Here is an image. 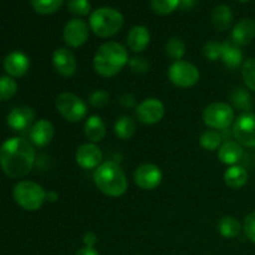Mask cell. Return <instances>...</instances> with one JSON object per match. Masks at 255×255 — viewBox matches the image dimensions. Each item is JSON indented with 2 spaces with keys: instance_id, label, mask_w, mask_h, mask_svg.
<instances>
[{
  "instance_id": "cell-1",
  "label": "cell",
  "mask_w": 255,
  "mask_h": 255,
  "mask_svg": "<svg viewBox=\"0 0 255 255\" xmlns=\"http://www.w3.org/2000/svg\"><path fill=\"white\" fill-rule=\"evenodd\" d=\"M35 163L34 144L22 137L6 139L0 147V167L10 178H22Z\"/></svg>"
},
{
  "instance_id": "cell-2",
  "label": "cell",
  "mask_w": 255,
  "mask_h": 255,
  "mask_svg": "<svg viewBox=\"0 0 255 255\" xmlns=\"http://www.w3.org/2000/svg\"><path fill=\"white\" fill-rule=\"evenodd\" d=\"M128 51L117 41H107L97 49L94 56V69L102 77H114L128 64Z\"/></svg>"
},
{
  "instance_id": "cell-3",
  "label": "cell",
  "mask_w": 255,
  "mask_h": 255,
  "mask_svg": "<svg viewBox=\"0 0 255 255\" xmlns=\"http://www.w3.org/2000/svg\"><path fill=\"white\" fill-rule=\"evenodd\" d=\"M94 181L97 188L109 197L124 196L128 188V181L121 167L112 161L100 164L94 172Z\"/></svg>"
},
{
  "instance_id": "cell-4",
  "label": "cell",
  "mask_w": 255,
  "mask_h": 255,
  "mask_svg": "<svg viewBox=\"0 0 255 255\" xmlns=\"http://www.w3.org/2000/svg\"><path fill=\"white\" fill-rule=\"evenodd\" d=\"M124 15L114 7H99L91 12L89 26L96 36L106 39L115 36L124 27Z\"/></svg>"
},
{
  "instance_id": "cell-5",
  "label": "cell",
  "mask_w": 255,
  "mask_h": 255,
  "mask_svg": "<svg viewBox=\"0 0 255 255\" xmlns=\"http://www.w3.org/2000/svg\"><path fill=\"white\" fill-rule=\"evenodd\" d=\"M12 197L22 209L35 212L39 211L46 201V192L36 182L20 181L12 189Z\"/></svg>"
},
{
  "instance_id": "cell-6",
  "label": "cell",
  "mask_w": 255,
  "mask_h": 255,
  "mask_svg": "<svg viewBox=\"0 0 255 255\" xmlns=\"http://www.w3.org/2000/svg\"><path fill=\"white\" fill-rule=\"evenodd\" d=\"M56 109L59 114L69 122H80L86 117L87 104L72 92H62L57 96Z\"/></svg>"
},
{
  "instance_id": "cell-7",
  "label": "cell",
  "mask_w": 255,
  "mask_h": 255,
  "mask_svg": "<svg viewBox=\"0 0 255 255\" xmlns=\"http://www.w3.org/2000/svg\"><path fill=\"white\" fill-rule=\"evenodd\" d=\"M233 121L234 110L226 102H213L203 111V122L212 129H226Z\"/></svg>"
},
{
  "instance_id": "cell-8",
  "label": "cell",
  "mask_w": 255,
  "mask_h": 255,
  "mask_svg": "<svg viewBox=\"0 0 255 255\" xmlns=\"http://www.w3.org/2000/svg\"><path fill=\"white\" fill-rule=\"evenodd\" d=\"M169 81L181 89H189L198 84L201 79L199 70L192 62L179 60L174 61L168 69Z\"/></svg>"
},
{
  "instance_id": "cell-9",
  "label": "cell",
  "mask_w": 255,
  "mask_h": 255,
  "mask_svg": "<svg viewBox=\"0 0 255 255\" xmlns=\"http://www.w3.org/2000/svg\"><path fill=\"white\" fill-rule=\"evenodd\" d=\"M234 138L238 143L246 147H255V114L244 112L234 121Z\"/></svg>"
},
{
  "instance_id": "cell-10",
  "label": "cell",
  "mask_w": 255,
  "mask_h": 255,
  "mask_svg": "<svg viewBox=\"0 0 255 255\" xmlns=\"http://www.w3.org/2000/svg\"><path fill=\"white\" fill-rule=\"evenodd\" d=\"M134 183L143 191H153L162 182V171L153 163H143L138 166L133 174Z\"/></svg>"
},
{
  "instance_id": "cell-11",
  "label": "cell",
  "mask_w": 255,
  "mask_h": 255,
  "mask_svg": "<svg viewBox=\"0 0 255 255\" xmlns=\"http://www.w3.org/2000/svg\"><path fill=\"white\" fill-rule=\"evenodd\" d=\"M164 105L158 99H146L136 107V116L143 125L158 124L164 116Z\"/></svg>"
},
{
  "instance_id": "cell-12",
  "label": "cell",
  "mask_w": 255,
  "mask_h": 255,
  "mask_svg": "<svg viewBox=\"0 0 255 255\" xmlns=\"http://www.w3.org/2000/svg\"><path fill=\"white\" fill-rule=\"evenodd\" d=\"M89 25L82 19H71L66 22L62 31L64 41L70 47H81L89 40Z\"/></svg>"
},
{
  "instance_id": "cell-13",
  "label": "cell",
  "mask_w": 255,
  "mask_h": 255,
  "mask_svg": "<svg viewBox=\"0 0 255 255\" xmlns=\"http://www.w3.org/2000/svg\"><path fill=\"white\" fill-rule=\"evenodd\" d=\"M52 65L62 77L74 76L77 70V61L74 52L67 47H59L52 54Z\"/></svg>"
},
{
  "instance_id": "cell-14",
  "label": "cell",
  "mask_w": 255,
  "mask_h": 255,
  "mask_svg": "<svg viewBox=\"0 0 255 255\" xmlns=\"http://www.w3.org/2000/svg\"><path fill=\"white\" fill-rule=\"evenodd\" d=\"M75 159L81 168L96 169L102 162V151L96 143L87 142L76 149Z\"/></svg>"
},
{
  "instance_id": "cell-15",
  "label": "cell",
  "mask_w": 255,
  "mask_h": 255,
  "mask_svg": "<svg viewBox=\"0 0 255 255\" xmlns=\"http://www.w3.org/2000/svg\"><path fill=\"white\" fill-rule=\"evenodd\" d=\"M35 112L29 106L15 107L14 110L9 112L6 117L7 126L11 129L17 132L25 131L27 128H31L34 125Z\"/></svg>"
},
{
  "instance_id": "cell-16",
  "label": "cell",
  "mask_w": 255,
  "mask_h": 255,
  "mask_svg": "<svg viewBox=\"0 0 255 255\" xmlns=\"http://www.w3.org/2000/svg\"><path fill=\"white\" fill-rule=\"evenodd\" d=\"M4 69L7 76L22 77L30 69V60L24 52L12 51L4 59Z\"/></svg>"
},
{
  "instance_id": "cell-17",
  "label": "cell",
  "mask_w": 255,
  "mask_h": 255,
  "mask_svg": "<svg viewBox=\"0 0 255 255\" xmlns=\"http://www.w3.org/2000/svg\"><path fill=\"white\" fill-rule=\"evenodd\" d=\"M54 125L47 120H39L30 128V142L36 147H45L54 138Z\"/></svg>"
},
{
  "instance_id": "cell-18",
  "label": "cell",
  "mask_w": 255,
  "mask_h": 255,
  "mask_svg": "<svg viewBox=\"0 0 255 255\" xmlns=\"http://www.w3.org/2000/svg\"><path fill=\"white\" fill-rule=\"evenodd\" d=\"M255 37V21L248 17L239 20L232 30L231 39L238 46L251 44Z\"/></svg>"
},
{
  "instance_id": "cell-19",
  "label": "cell",
  "mask_w": 255,
  "mask_h": 255,
  "mask_svg": "<svg viewBox=\"0 0 255 255\" xmlns=\"http://www.w3.org/2000/svg\"><path fill=\"white\" fill-rule=\"evenodd\" d=\"M151 41V32L144 25H134L127 35V45L131 51L142 52L147 49Z\"/></svg>"
},
{
  "instance_id": "cell-20",
  "label": "cell",
  "mask_w": 255,
  "mask_h": 255,
  "mask_svg": "<svg viewBox=\"0 0 255 255\" xmlns=\"http://www.w3.org/2000/svg\"><path fill=\"white\" fill-rule=\"evenodd\" d=\"M221 60L226 65L227 69L236 70L243 62V51L238 45L234 44L233 41H224L222 42V56Z\"/></svg>"
},
{
  "instance_id": "cell-21",
  "label": "cell",
  "mask_w": 255,
  "mask_h": 255,
  "mask_svg": "<svg viewBox=\"0 0 255 255\" xmlns=\"http://www.w3.org/2000/svg\"><path fill=\"white\" fill-rule=\"evenodd\" d=\"M243 147L241 143L234 141H228L222 144L218 149L219 161L227 166H236L243 158Z\"/></svg>"
},
{
  "instance_id": "cell-22",
  "label": "cell",
  "mask_w": 255,
  "mask_h": 255,
  "mask_svg": "<svg viewBox=\"0 0 255 255\" xmlns=\"http://www.w3.org/2000/svg\"><path fill=\"white\" fill-rule=\"evenodd\" d=\"M84 132L86 138L91 143H97V142H101L106 136V125L101 117L92 115L85 122Z\"/></svg>"
},
{
  "instance_id": "cell-23",
  "label": "cell",
  "mask_w": 255,
  "mask_h": 255,
  "mask_svg": "<svg viewBox=\"0 0 255 255\" xmlns=\"http://www.w3.org/2000/svg\"><path fill=\"white\" fill-rule=\"evenodd\" d=\"M248 172L242 166H231L224 172V182L232 189L243 188L248 183Z\"/></svg>"
},
{
  "instance_id": "cell-24",
  "label": "cell",
  "mask_w": 255,
  "mask_h": 255,
  "mask_svg": "<svg viewBox=\"0 0 255 255\" xmlns=\"http://www.w3.org/2000/svg\"><path fill=\"white\" fill-rule=\"evenodd\" d=\"M233 21V12L228 5H217L212 12V24L218 31H226Z\"/></svg>"
},
{
  "instance_id": "cell-25",
  "label": "cell",
  "mask_w": 255,
  "mask_h": 255,
  "mask_svg": "<svg viewBox=\"0 0 255 255\" xmlns=\"http://www.w3.org/2000/svg\"><path fill=\"white\" fill-rule=\"evenodd\" d=\"M231 102L234 109L244 112H251L253 110L254 101L251 92L244 87H236L231 94Z\"/></svg>"
},
{
  "instance_id": "cell-26",
  "label": "cell",
  "mask_w": 255,
  "mask_h": 255,
  "mask_svg": "<svg viewBox=\"0 0 255 255\" xmlns=\"http://www.w3.org/2000/svg\"><path fill=\"white\" fill-rule=\"evenodd\" d=\"M136 121L127 115L119 117L117 121L115 122V134L122 141L132 138L133 134L136 133Z\"/></svg>"
},
{
  "instance_id": "cell-27",
  "label": "cell",
  "mask_w": 255,
  "mask_h": 255,
  "mask_svg": "<svg viewBox=\"0 0 255 255\" xmlns=\"http://www.w3.org/2000/svg\"><path fill=\"white\" fill-rule=\"evenodd\" d=\"M242 224L236 217L226 216L219 219L218 222V232L222 237L227 239H233L239 236L242 231Z\"/></svg>"
},
{
  "instance_id": "cell-28",
  "label": "cell",
  "mask_w": 255,
  "mask_h": 255,
  "mask_svg": "<svg viewBox=\"0 0 255 255\" xmlns=\"http://www.w3.org/2000/svg\"><path fill=\"white\" fill-rule=\"evenodd\" d=\"M222 143V134L217 129H206L199 137V144L207 151L219 149Z\"/></svg>"
},
{
  "instance_id": "cell-29",
  "label": "cell",
  "mask_w": 255,
  "mask_h": 255,
  "mask_svg": "<svg viewBox=\"0 0 255 255\" xmlns=\"http://www.w3.org/2000/svg\"><path fill=\"white\" fill-rule=\"evenodd\" d=\"M32 9L41 15L55 14L64 4V0H31Z\"/></svg>"
},
{
  "instance_id": "cell-30",
  "label": "cell",
  "mask_w": 255,
  "mask_h": 255,
  "mask_svg": "<svg viewBox=\"0 0 255 255\" xmlns=\"http://www.w3.org/2000/svg\"><path fill=\"white\" fill-rule=\"evenodd\" d=\"M166 54L169 59L179 61L186 54V44L181 37H171L166 42Z\"/></svg>"
},
{
  "instance_id": "cell-31",
  "label": "cell",
  "mask_w": 255,
  "mask_h": 255,
  "mask_svg": "<svg viewBox=\"0 0 255 255\" xmlns=\"http://www.w3.org/2000/svg\"><path fill=\"white\" fill-rule=\"evenodd\" d=\"M17 92V84L11 76H0V102L7 101Z\"/></svg>"
},
{
  "instance_id": "cell-32",
  "label": "cell",
  "mask_w": 255,
  "mask_h": 255,
  "mask_svg": "<svg viewBox=\"0 0 255 255\" xmlns=\"http://www.w3.org/2000/svg\"><path fill=\"white\" fill-rule=\"evenodd\" d=\"M181 0H151V7L156 14L168 15L179 6Z\"/></svg>"
},
{
  "instance_id": "cell-33",
  "label": "cell",
  "mask_w": 255,
  "mask_h": 255,
  "mask_svg": "<svg viewBox=\"0 0 255 255\" xmlns=\"http://www.w3.org/2000/svg\"><path fill=\"white\" fill-rule=\"evenodd\" d=\"M242 76L246 86L252 91H255V57L244 62L242 67Z\"/></svg>"
},
{
  "instance_id": "cell-34",
  "label": "cell",
  "mask_w": 255,
  "mask_h": 255,
  "mask_svg": "<svg viewBox=\"0 0 255 255\" xmlns=\"http://www.w3.org/2000/svg\"><path fill=\"white\" fill-rule=\"evenodd\" d=\"M67 9L76 16H86L91 12V4L89 0H69Z\"/></svg>"
},
{
  "instance_id": "cell-35",
  "label": "cell",
  "mask_w": 255,
  "mask_h": 255,
  "mask_svg": "<svg viewBox=\"0 0 255 255\" xmlns=\"http://www.w3.org/2000/svg\"><path fill=\"white\" fill-rule=\"evenodd\" d=\"M128 66L132 72H134V74L137 75H142L148 72L149 67H151V64H149V61L146 59V57L134 56L129 59Z\"/></svg>"
},
{
  "instance_id": "cell-36",
  "label": "cell",
  "mask_w": 255,
  "mask_h": 255,
  "mask_svg": "<svg viewBox=\"0 0 255 255\" xmlns=\"http://www.w3.org/2000/svg\"><path fill=\"white\" fill-rule=\"evenodd\" d=\"M110 102V94L105 90H96L89 97V104L95 109H104Z\"/></svg>"
},
{
  "instance_id": "cell-37",
  "label": "cell",
  "mask_w": 255,
  "mask_h": 255,
  "mask_svg": "<svg viewBox=\"0 0 255 255\" xmlns=\"http://www.w3.org/2000/svg\"><path fill=\"white\" fill-rule=\"evenodd\" d=\"M203 55L209 61H217L222 56V42L208 41L203 46Z\"/></svg>"
},
{
  "instance_id": "cell-38",
  "label": "cell",
  "mask_w": 255,
  "mask_h": 255,
  "mask_svg": "<svg viewBox=\"0 0 255 255\" xmlns=\"http://www.w3.org/2000/svg\"><path fill=\"white\" fill-rule=\"evenodd\" d=\"M243 231L247 238L255 244V212H252L244 218Z\"/></svg>"
},
{
  "instance_id": "cell-39",
  "label": "cell",
  "mask_w": 255,
  "mask_h": 255,
  "mask_svg": "<svg viewBox=\"0 0 255 255\" xmlns=\"http://www.w3.org/2000/svg\"><path fill=\"white\" fill-rule=\"evenodd\" d=\"M119 102L121 104V106L126 107V109H132L136 106V97L131 92H125L119 96Z\"/></svg>"
},
{
  "instance_id": "cell-40",
  "label": "cell",
  "mask_w": 255,
  "mask_h": 255,
  "mask_svg": "<svg viewBox=\"0 0 255 255\" xmlns=\"http://www.w3.org/2000/svg\"><path fill=\"white\" fill-rule=\"evenodd\" d=\"M97 243V236L94 233V232H89L84 236V244L85 247H94L96 246Z\"/></svg>"
},
{
  "instance_id": "cell-41",
  "label": "cell",
  "mask_w": 255,
  "mask_h": 255,
  "mask_svg": "<svg viewBox=\"0 0 255 255\" xmlns=\"http://www.w3.org/2000/svg\"><path fill=\"white\" fill-rule=\"evenodd\" d=\"M75 255H100L99 252L94 248V247H82L81 249L76 252Z\"/></svg>"
},
{
  "instance_id": "cell-42",
  "label": "cell",
  "mask_w": 255,
  "mask_h": 255,
  "mask_svg": "<svg viewBox=\"0 0 255 255\" xmlns=\"http://www.w3.org/2000/svg\"><path fill=\"white\" fill-rule=\"evenodd\" d=\"M197 2H198V0H181L179 1V7L182 10H191L196 6Z\"/></svg>"
},
{
  "instance_id": "cell-43",
  "label": "cell",
  "mask_w": 255,
  "mask_h": 255,
  "mask_svg": "<svg viewBox=\"0 0 255 255\" xmlns=\"http://www.w3.org/2000/svg\"><path fill=\"white\" fill-rule=\"evenodd\" d=\"M59 199V193L55 191H49L46 192V201H49L50 203H55V202Z\"/></svg>"
},
{
  "instance_id": "cell-44",
  "label": "cell",
  "mask_w": 255,
  "mask_h": 255,
  "mask_svg": "<svg viewBox=\"0 0 255 255\" xmlns=\"http://www.w3.org/2000/svg\"><path fill=\"white\" fill-rule=\"evenodd\" d=\"M238 1H241V2H247V1H249V0H238Z\"/></svg>"
},
{
  "instance_id": "cell-45",
  "label": "cell",
  "mask_w": 255,
  "mask_h": 255,
  "mask_svg": "<svg viewBox=\"0 0 255 255\" xmlns=\"http://www.w3.org/2000/svg\"><path fill=\"white\" fill-rule=\"evenodd\" d=\"M138 255H141V254H138Z\"/></svg>"
}]
</instances>
